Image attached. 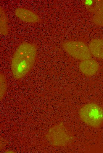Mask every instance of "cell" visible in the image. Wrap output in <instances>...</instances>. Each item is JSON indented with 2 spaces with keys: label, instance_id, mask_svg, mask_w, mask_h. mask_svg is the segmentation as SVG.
Masks as SVG:
<instances>
[{
  "label": "cell",
  "instance_id": "1",
  "mask_svg": "<svg viewBox=\"0 0 103 153\" xmlns=\"http://www.w3.org/2000/svg\"><path fill=\"white\" fill-rule=\"evenodd\" d=\"M36 54V47L34 44L24 42L19 46L11 61L12 71L15 79H21L30 71L35 63Z\"/></svg>",
  "mask_w": 103,
  "mask_h": 153
},
{
  "label": "cell",
  "instance_id": "2",
  "mask_svg": "<svg viewBox=\"0 0 103 153\" xmlns=\"http://www.w3.org/2000/svg\"><path fill=\"white\" fill-rule=\"evenodd\" d=\"M79 114L83 122L94 127H99L103 122V109L95 103L84 105L80 109Z\"/></svg>",
  "mask_w": 103,
  "mask_h": 153
},
{
  "label": "cell",
  "instance_id": "3",
  "mask_svg": "<svg viewBox=\"0 0 103 153\" xmlns=\"http://www.w3.org/2000/svg\"><path fill=\"white\" fill-rule=\"evenodd\" d=\"M48 140L56 146H65L70 143L73 137L62 123L50 128L46 135Z\"/></svg>",
  "mask_w": 103,
  "mask_h": 153
},
{
  "label": "cell",
  "instance_id": "4",
  "mask_svg": "<svg viewBox=\"0 0 103 153\" xmlns=\"http://www.w3.org/2000/svg\"><path fill=\"white\" fill-rule=\"evenodd\" d=\"M62 46L69 54L77 59L83 61L90 59L91 57L88 47L83 42L67 41L63 43Z\"/></svg>",
  "mask_w": 103,
  "mask_h": 153
},
{
  "label": "cell",
  "instance_id": "5",
  "mask_svg": "<svg viewBox=\"0 0 103 153\" xmlns=\"http://www.w3.org/2000/svg\"><path fill=\"white\" fill-rule=\"evenodd\" d=\"M79 67L80 70L83 74L87 76H91L96 73L99 65L96 60L90 59L81 61Z\"/></svg>",
  "mask_w": 103,
  "mask_h": 153
},
{
  "label": "cell",
  "instance_id": "6",
  "mask_svg": "<svg viewBox=\"0 0 103 153\" xmlns=\"http://www.w3.org/2000/svg\"><path fill=\"white\" fill-rule=\"evenodd\" d=\"M16 16L20 19L29 23H36L40 21L38 16L33 11L23 8H19L15 11Z\"/></svg>",
  "mask_w": 103,
  "mask_h": 153
},
{
  "label": "cell",
  "instance_id": "7",
  "mask_svg": "<svg viewBox=\"0 0 103 153\" xmlns=\"http://www.w3.org/2000/svg\"><path fill=\"white\" fill-rule=\"evenodd\" d=\"M88 48L91 54L96 58L103 59V39H93L90 43Z\"/></svg>",
  "mask_w": 103,
  "mask_h": 153
},
{
  "label": "cell",
  "instance_id": "8",
  "mask_svg": "<svg viewBox=\"0 0 103 153\" xmlns=\"http://www.w3.org/2000/svg\"><path fill=\"white\" fill-rule=\"evenodd\" d=\"M0 9V34L6 35L8 34V31L7 19L3 9L1 7Z\"/></svg>",
  "mask_w": 103,
  "mask_h": 153
},
{
  "label": "cell",
  "instance_id": "9",
  "mask_svg": "<svg viewBox=\"0 0 103 153\" xmlns=\"http://www.w3.org/2000/svg\"><path fill=\"white\" fill-rule=\"evenodd\" d=\"M92 20L95 24L103 26V11H96L93 17Z\"/></svg>",
  "mask_w": 103,
  "mask_h": 153
},
{
  "label": "cell",
  "instance_id": "10",
  "mask_svg": "<svg viewBox=\"0 0 103 153\" xmlns=\"http://www.w3.org/2000/svg\"><path fill=\"white\" fill-rule=\"evenodd\" d=\"M0 99L3 98L6 90L7 83L6 79L4 75L0 74Z\"/></svg>",
  "mask_w": 103,
  "mask_h": 153
},
{
  "label": "cell",
  "instance_id": "11",
  "mask_svg": "<svg viewBox=\"0 0 103 153\" xmlns=\"http://www.w3.org/2000/svg\"><path fill=\"white\" fill-rule=\"evenodd\" d=\"M95 9L97 11H103V0H98L96 1Z\"/></svg>",
  "mask_w": 103,
  "mask_h": 153
},
{
  "label": "cell",
  "instance_id": "12",
  "mask_svg": "<svg viewBox=\"0 0 103 153\" xmlns=\"http://www.w3.org/2000/svg\"><path fill=\"white\" fill-rule=\"evenodd\" d=\"M6 153H13V152L11 151H8L6 152Z\"/></svg>",
  "mask_w": 103,
  "mask_h": 153
}]
</instances>
